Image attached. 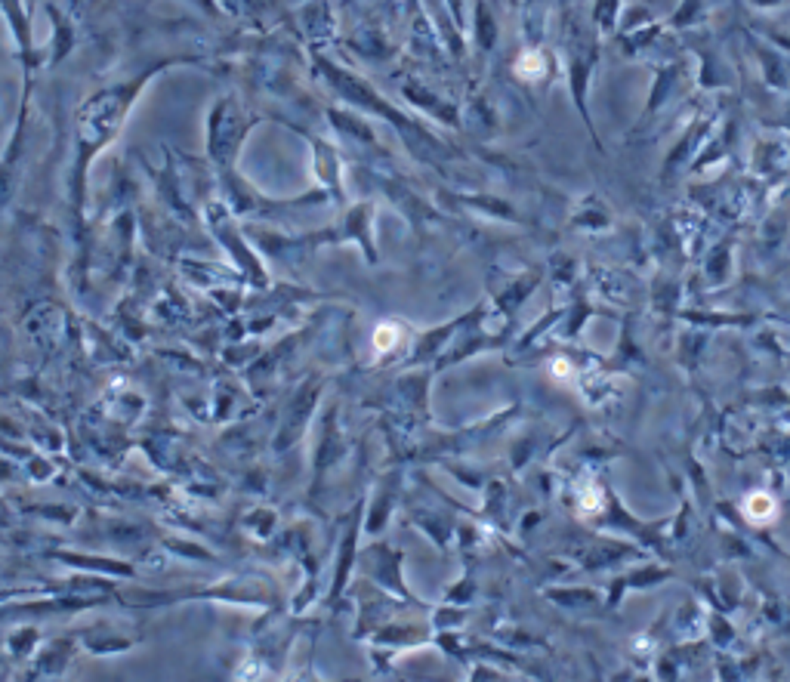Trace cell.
<instances>
[{
  "label": "cell",
  "mask_w": 790,
  "mask_h": 682,
  "mask_svg": "<svg viewBox=\"0 0 790 682\" xmlns=\"http://www.w3.org/2000/svg\"><path fill=\"white\" fill-rule=\"evenodd\" d=\"M516 71H519V78H525V80H538V78H543V71H547V59H543V52H538V50H528L519 56Z\"/></svg>",
  "instance_id": "6da1fadb"
},
{
  "label": "cell",
  "mask_w": 790,
  "mask_h": 682,
  "mask_svg": "<svg viewBox=\"0 0 790 682\" xmlns=\"http://www.w3.org/2000/svg\"><path fill=\"white\" fill-rule=\"evenodd\" d=\"M775 513V500L769 494H750L747 497V516L754 522H763V519H772Z\"/></svg>",
  "instance_id": "7a4b0ae2"
},
{
  "label": "cell",
  "mask_w": 790,
  "mask_h": 682,
  "mask_svg": "<svg viewBox=\"0 0 790 682\" xmlns=\"http://www.w3.org/2000/svg\"><path fill=\"white\" fill-rule=\"evenodd\" d=\"M553 374H556V377H571V364L565 362V358H556V362H553Z\"/></svg>",
  "instance_id": "3957f363"
}]
</instances>
